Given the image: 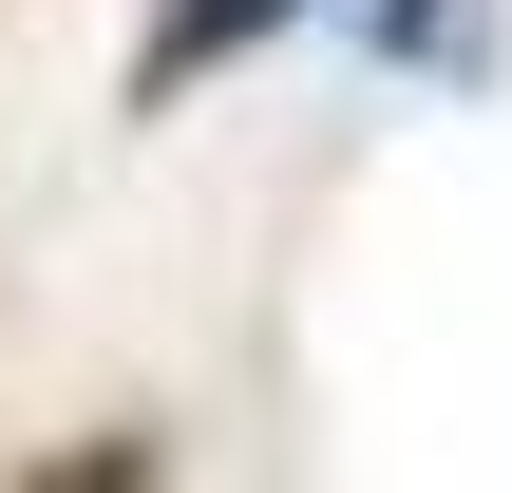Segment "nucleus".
I'll list each match as a JSON object with an SVG mask.
<instances>
[{
	"label": "nucleus",
	"instance_id": "nucleus-1",
	"mask_svg": "<svg viewBox=\"0 0 512 493\" xmlns=\"http://www.w3.org/2000/svg\"><path fill=\"white\" fill-rule=\"evenodd\" d=\"M285 19H323V0H152V38H133V114L209 95V76H228V57H266Z\"/></svg>",
	"mask_w": 512,
	"mask_h": 493
}]
</instances>
